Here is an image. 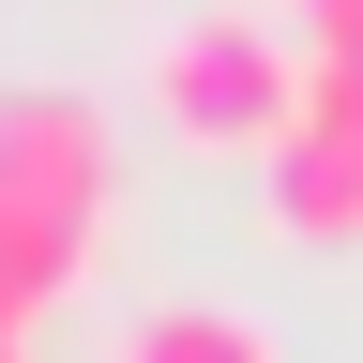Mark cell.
Listing matches in <instances>:
<instances>
[{"instance_id": "cell-3", "label": "cell", "mask_w": 363, "mask_h": 363, "mask_svg": "<svg viewBox=\"0 0 363 363\" xmlns=\"http://www.w3.org/2000/svg\"><path fill=\"white\" fill-rule=\"evenodd\" d=\"M272 197L303 242H363V61H318V106L272 152Z\"/></svg>"}, {"instance_id": "cell-4", "label": "cell", "mask_w": 363, "mask_h": 363, "mask_svg": "<svg viewBox=\"0 0 363 363\" xmlns=\"http://www.w3.org/2000/svg\"><path fill=\"white\" fill-rule=\"evenodd\" d=\"M106 363H272V333H257L242 303H167V318H136Z\"/></svg>"}, {"instance_id": "cell-2", "label": "cell", "mask_w": 363, "mask_h": 363, "mask_svg": "<svg viewBox=\"0 0 363 363\" xmlns=\"http://www.w3.org/2000/svg\"><path fill=\"white\" fill-rule=\"evenodd\" d=\"M106 227V121L76 91H0V318H30Z\"/></svg>"}, {"instance_id": "cell-1", "label": "cell", "mask_w": 363, "mask_h": 363, "mask_svg": "<svg viewBox=\"0 0 363 363\" xmlns=\"http://www.w3.org/2000/svg\"><path fill=\"white\" fill-rule=\"evenodd\" d=\"M318 106V45L288 16H257V0H212V16H182L152 45V121L182 152H288Z\"/></svg>"}, {"instance_id": "cell-5", "label": "cell", "mask_w": 363, "mask_h": 363, "mask_svg": "<svg viewBox=\"0 0 363 363\" xmlns=\"http://www.w3.org/2000/svg\"><path fill=\"white\" fill-rule=\"evenodd\" d=\"M288 30L318 45V61H363V0H288Z\"/></svg>"}]
</instances>
